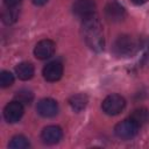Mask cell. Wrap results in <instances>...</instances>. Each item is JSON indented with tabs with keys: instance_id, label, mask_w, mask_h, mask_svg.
Here are the masks:
<instances>
[{
	"instance_id": "cell-1",
	"label": "cell",
	"mask_w": 149,
	"mask_h": 149,
	"mask_svg": "<svg viewBox=\"0 0 149 149\" xmlns=\"http://www.w3.org/2000/svg\"><path fill=\"white\" fill-rule=\"evenodd\" d=\"M81 34L85 40V43L87 44L90 49L97 52L104 50L105 40H104V34H102V27L95 15L88 16L83 20Z\"/></svg>"
},
{
	"instance_id": "cell-2",
	"label": "cell",
	"mask_w": 149,
	"mask_h": 149,
	"mask_svg": "<svg viewBox=\"0 0 149 149\" xmlns=\"http://www.w3.org/2000/svg\"><path fill=\"white\" fill-rule=\"evenodd\" d=\"M137 49V42L134 37L129 35H121L119 36L113 44V51L116 56L120 57H128L133 55Z\"/></svg>"
},
{
	"instance_id": "cell-3",
	"label": "cell",
	"mask_w": 149,
	"mask_h": 149,
	"mask_svg": "<svg viewBox=\"0 0 149 149\" xmlns=\"http://www.w3.org/2000/svg\"><path fill=\"white\" fill-rule=\"evenodd\" d=\"M125 107H126L125 98L115 93L107 95L101 104V108L107 115H118L123 111Z\"/></svg>"
},
{
	"instance_id": "cell-4",
	"label": "cell",
	"mask_w": 149,
	"mask_h": 149,
	"mask_svg": "<svg viewBox=\"0 0 149 149\" xmlns=\"http://www.w3.org/2000/svg\"><path fill=\"white\" fill-rule=\"evenodd\" d=\"M139 128L140 126H137L133 120L130 119H126L121 122H119L115 128H114V133L119 139L122 140H130L134 136H136V134L139 133Z\"/></svg>"
},
{
	"instance_id": "cell-5",
	"label": "cell",
	"mask_w": 149,
	"mask_h": 149,
	"mask_svg": "<svg viewBox=\"0 0 149 149\" xmlns=\"http://www.w3.org/2000/svg\"><path fill=\"white\" fill-rule=\"evenodd\" d=\"M23 105L17 101V100H14V101H10L8 102L5 108H3V118L7 122L9 123H15L17 122L22 115H23Z\"/></svg>"
},
{
	"instance_id": "cell-6",
	"label": "cell",
	"mask_w": 149,
	"mask_h": 149,
	"mask_svg": "<svg viewBox=\"0 0 149 149\" xmlns=\"http://www.w3.org/2000/svg\"><path fill=\"white\" fill-rule=\"evenodd\" d=\"M72 12L76 16L80 19H86L94 15L95 2L93 0H77L72 6Z\"/></svg>"
},
{
	"instance_id": "cell-7",
	"label": "cell",
	"mask_w": 149,
	"mask_h": 149,
	"mask_svg": "<svg viewBox=\"0 0 149 149\" xmlns=\"http://www.w3.org/2000/svg\"><path fill=\"white\" fill-rule=\"evenodd\" d=\"M56 50V44L54 41L51 40H41L40 42H37V44L34 48V55L36 58L38 59H47L50 58Z\"/></svg>"
},
{
	"instance_id": "cell-8",
	"label": "cell",
	"mask_w": 149,
	"mask_h": 149,
	"mask_svg": "<svg viewBox=\"0 0 149 149\" xmlns=\"http://www.w3.org/2000/svg\"><path fill=\"white\" fill-rule=\"evenodd\" d=\"M36 111L43 118H52L58 113V104L51 98H45L38 101Z\"/></svg>"
},
{
	"instance_id": "cell-9",
	"label": "cell",
	"mask_w": 149,
	"mask_h": 149,
	"mask_svg": "<svg viewBox=\"0 0 149 149\" xmlns=\"http://www.w3.org/2000/svg\"><path fill=\"white\" fill-rule=\"evenodd\" d=\"M105 15L106 19L111 22H120L125 19L126 10L120 3L115 1H111L105 7Z\"/></svg>"
},
{
	"instance_id": "cell-10",
	"label": "cell",
	"mask_w": 149,
	"mask_h": 149,
	"mask_svg": "<svg viewBox=\"0 0 149 149\" xmlns=\"http://www.w3.org/2000/svg\"><path fill=\"white\" fill-rule=\"evenodd\" d=\"M42 73H43V77L45 80L57 81L58 79H61V77L63 74V65L61 62H57V61L50 62L43 68Z\"/></svg>"
},
{
	"instance_id": "cell-11",
	"label": "cell",
	"mask_w": 149,
	"mask_h": 149,
	"mask_svg": "<svg viewBox=\"0 0 149 149\" xmlns=\"http://www.w3.org/2000/svg\"><path fill=\"white\" fill-rule=\"evenodd\" d=\"M63 132L58 126H48L41 133V139L45 144H56L61 141Z\"/></svg>"
},
{
	"instance_id": "cell-12",
	"label": "cell",
	"mask_w": 149,
	"mask_h": 149,
	"mask_svg": "<svg viewBox=\"0 0 149 149\" xmlns=\"http://www.w3.org/2000/svg\"><path fill=\"white\" fill-rule=\"evenodd\" d=\"M15 73L21 80H29L34 76V66L31 63L28 62H22L16 65L15 68Z\"/></svg>"
},
{
	"instance_id": "cell-13",
	"label": "cell",
	"mask_w": 149,
	"mask_h": 149,
	"mask_svg": "<svg viewBox=\"0 0 149 149\" xmlns=\"http://www.w3.org/2000/svg\"><path fill=\"white\" fill-rule=\"evenodd\" d=\"M87 95L84 94V93H78V94H74L72 95L70 99H69V104L71 106V108L74 111V112H81L86 105H87Z\"/></svg>"
},
{
	"instance_id": "cell-14",
	"label": "cell",
	"mask_w": 149,
	"mask_h": 149,
	"mask_svg": "<svg viewBox=\"0 0 149 149\" xmlns=\"http://www.w3.org/2000/svg\"><path fill=\"white\" fill-rule=\"evenodd\" d=\"M129 119L133 120L137 126L141 127L142 125H144V123H147L149 121V111L147 108H143V107L136 108V109L133 111V113L130 114Z\"/></svg>"
},
{
	"instance_id": "cell-15",
	"label": "cell",
	"mask_w": 149,
	"mask_h": 149,
	"mask_svg": "<svg viewBox=\"0 0 149 149\" xmlns=\"http://www.w3.org/2000/svg\"><path fill=\"white\" fill-rule=\"evenodd\" d=\"M8 147L12 149H26L29 147V141L23 135H15L9 141Z\"/></svg>"
},
{
	"instance_id": "cell-16",
	"label": "cell",
	"mask_w": 149,
	"mask_h": 149,
	"mask_svg": "<svg viewBox=\"0 0 149 149\" xmlns=\"http://www.w3.org/2000/svg\"><path fill=\"white\" fill-rule=\"evenodd\" d=\"M15 98H16V100L20 101L22 105H30V102L33 101L34 95H33L31 91L26 90V88H22V90H20V91L16 92Z\"/></svg>"
},
{
	"instance_id": "cell-17",
	"label": "cell",
	"mask_w": 149,
	"mask_h": 149,
	"mask_svg": "<svg viewBox=\"0 0 149 149\" xmlns=\"http://www.w3.org/2000/svg\"><path fill=\"white\" fill-rule=\"evenodd\" d=\"M19 13L16 10V7L14 8H7L3 13H2V21L6 24H12L17 20Z\"/></svg>"
},
{
	"instance_id": "cell-18",
	"label": "cell",
	"mask_w": 149,
	"mask_h": 149,
	"mask_svg": "<svg viewBox=\"0 0 149 149\" xmlns=\"http://www.w3.org/2000/svg\"><path fill=\"white\" fill-rule=\"evenodd\" d=\"M14 83V76L9 71H2L0 73V85L1 87H8Z\"/></svg>"
},
{
	"instance_id": "cell-19",
	"label": "cell",
	"mask_w": 149,
	"mask_h": 149,
	"mask_svg": "<svg viewBox=\"0 0 149 149\" xmlns=\"http://www.w3.org/2000/svg\"><path fill=\"white\" fill-rule=\"evenodd\" d=\"M22 0H3V3L7 8H14V7H17L20 3H21Z\"/></svg>"
},
{
	"instance_id": "cell-20",
	"label": "cell",
	"mask_w": 149,
	"mask_h": 149,
	"mask_svg": "<svg viewBox=\"0 0 149 149\" xmlns=\"http://www.w3.org/2000/svg\"><path fill=\"white\" fill-rule=\"evenodd\" d=\"M31 1H33V3L36 5V6H43V5H45L49 0H31Z\"/></svg>"
},
{
	"instance_id": "cell-21",
	"label": "cell",
	"mask_w": 149,
	"mask_h": 149,
	"mask_svg": "<svg viewBox=\"0 0 149 149\" xmlns=\"http://www.w3.org/2000/svg\"><path fill=\"white\" fill-rule=\"evenodd\" d=\"M134 5H137V6H140V5H143V3H146L148 0H130Z\"/></svg>"
}]
</instances>
